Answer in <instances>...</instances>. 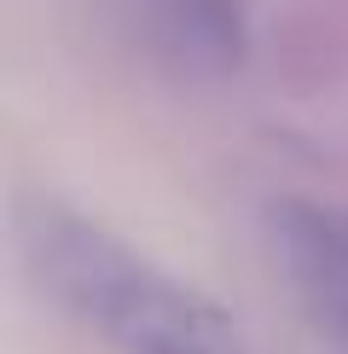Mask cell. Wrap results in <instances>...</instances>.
<instances>
[{
    "mask_svg": "<svg viewBox=\"0 0 348 354\" xmlns=\"http://www.w3.org/2000/svg\"><path fill=\"white\" fill-rule=\"evenodd\" d=\"M18 250L29 279L110 354H250L209 290L52 192L18 203Z\"/></svg>",
    "mask_w": 348,
    "mask_h": 354,
    "instance_id": "cell-1",
    "label": "cell"
},
{
    "mask_svg": "<svg viewBox=\"0 0 348 354\" xmlns=\"http://www.w3.org/2000/svg\"><path fill=\"white\" fill-rule=\"evenodd\" d=\"M99 18L145 70L180 87L226 82L250 58L244 0H99Z\"/></svg>",
    "mask_w": 348,
    "mask_h": 354,
    "instance_id": "cell-2",
    "label": "cell"
},
{
    "mask_svg": "<svg viewBox=\"0 0 348 354\" xmlns=\"http://www.w3.org/2000/svg\"><path fill=\"white\" fill-rule=\"evenodd\" d=\"M267 250L308 319L348 348V203L331 198H273L261 209Z\"/></svg>",
    "mask_w": 348,
    "mask_h": 354,
    "instance_id": "cell-3",
    "label": "cell"
}]
</instances>
